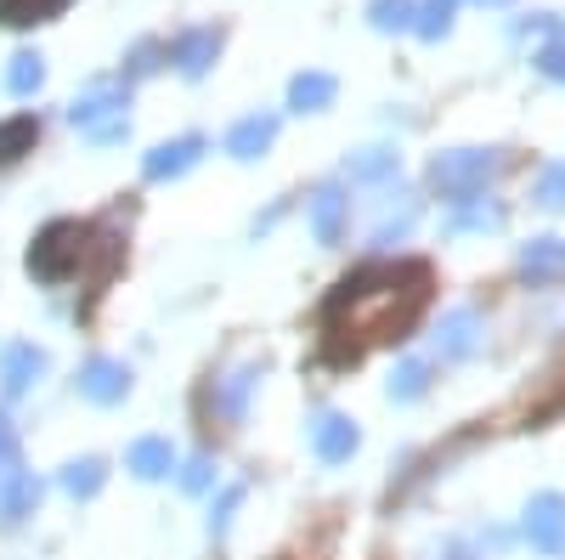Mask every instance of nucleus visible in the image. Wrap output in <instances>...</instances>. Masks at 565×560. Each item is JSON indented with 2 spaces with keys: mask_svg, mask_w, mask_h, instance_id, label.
Masks as SVG:
<instances>
[{
  "mask_svg": "<svg viewBox=\"0 0 565 560\" xmlns=\"http://www.w3.org/2000/svg\"><path fill=\"white\" fill-rule=\"evenodd\" d=\"M430 300V266L396 261V266H356L345 272L334 295L322 300V335H356V357L367 340H407L413 317Z\"/></svg>",
  "mask_w": 565,
  "mask_h": 560,
  "instance_id": "1",
  "label": "nucleus"
},
{
  "mask_svg": "<svg viewBox=\"0 0 565 560\" xmlns=\"http://www.w3.org/2000/svg\"><path fill=\"white\" fill-rule=\"evenodd\" d=\"M90 239H97L90 221H68V215L45 221L34 232V244H29V277H40V284H68L90 255Z\"/></svg>",
  "mask_w": 565,
  "mask_h": 560,
  "instance_id": "2",
  "label": "nucleus"
},
{
  "mask_svg": "<svg viewBox=\"0 0 565 560\" xmlns=\"http://www.w3.org/2000/svg\"><path fill=\"white\" fill-rule=\"evenodd\" d=\"M498 154L492 148H452V154H436L430 159V187L447 199V204H469L487 193V181L498 176Z\"/></svg>",
  "mask_w": 565,
  "mask_h": 560,
  "instance_id": "3",
  "label": "nucleus"
},
{
  "mask_svg": "<svg viewBox=\"0 0 565 560\" xmlns=\"http://www.w3.org/2000/svg\"><path fill=\"white\" fill-rule=\"evenodd\" d=\"M68 119L90 136V142H125V130H130V119H125V85H97V91H85V97L68 108Z\"/></svg>",
  "mask_w": 565,
  "mask_h": 560,
  "instance_id": "4",
  "label": "nucleus"
},
{
  "mask_svg": "<svg viewBox=\"0 0 565 560\" xmlns=\"http://www.w3.org/2000/svg\"><path fill=\"white\" fill-rule=\"evenodd\" d=\"M521 532L537 554L548 560H565V498L559 493H532L526 498V516H521Z\"/></svg>",
  "mask_w": 565,
  "mask_h": 560,
  "instance_id": "5",
  "label": "nucleus"
},
{
  "mask_svg": "<svg viewBox=\"0 0 565 560\" xmlns=\"http://www.w3.org/2000/svg\"><path fill=\"white\" fill-rule=\"evenodd\" d=\"M74 391L90 402V408H119L125 397H130V368L119 362V357H85L79 362V373H74Z\"/></svg>",
  "mask_w": 565,
  "mask_h": 560,
  "instance_id": "6",
  "label": "nucleus"
},
{
  "mask_svg": "<svg viewBox=\"0 0 565 560\" xmlns=\"http://www.w3.org/2000/svg\"><path fill=\"white\" fill-rule=\"evenodd\" d=\"M45 368H52V357H45L34 340L7 346V351H0V397H7V402L29 397V391L40 385V373H45Z\"/></svg>",
  "mask_w": 565,
  "mask_h": 560,
  "instance_id": "7",
  "label": "nucleus"
},
{
  "mask_svg": "<svg viewBox=\"0 0 565 560\" xmlns=\"http://www.w3.org/2000/svg\"><path fill=\"white\" fill-rule=\"evenodd\" d=\"M436 351H441L447 362L476 357V351H481V311H476V306L441 311V323H436Z\"/></svg>",
  "mask_w": 565,
  "mask_h": 560,
  "instance_id": "8",
  "label": "nucleus"
},
{
  "mask_svg": "<svg viewBox=\"0 0 565 560\" xmlns=\"http://www.w3.org/2000/svg\"><path fill=\"white\" fill-rule=\"evenodd\" d=\"M204 154H210L204 136H175V142H159L148 159H141V176H148V181H175V176L193 170Z\"/></svg>",
  "mask_w": 565,
  "mask_h": 560,
  "instance_id": "9",
  "label": "nucleus"
},
{
  "mask_svg": "<svg viewBox=\"0 0 565 560\" xmlns=\"http://www.w3.org/2000/svg\"><path fill=\"white\" fill-rule=\"evenodd\" d=\"M356 447H362V431H356V419H345V413H322L311 425V453L322 464H351Z\"/></svg>",
  "mask_w": 565,
  "mask_h": 560,
  "instance_id": "10",
  "label": "nucleus"
},
{
  "mask_svg": "<svg viewBox=\"0 0 565 560\" xmlns=\"http://www.w3.org/2000/svg\"><path fill=\"white\" fill-rule=\"evenodd\" d=\"M345 221H351V199L340 181H328L311 193V239L317 244H340L345 239Z\"/></svg>",
  "mask_w": 565,
  "mask_h": 560,
  "instance_id": "11",
  "label": "nucleus"
},
{
  "mask_svg": "<svg viewBox=\"0 0 565 560\" xmlns=\"http://www.w3.org/2000/svg\"><path fill=\"white\" fill-rule=\"evenodd\" d=\"M40 493H45V482L34 471H7V476H0V527L29 521L40 509Z\"/></svg>",
  "mask_w": 565,
  "mask_h": 560,
  "instance_id": "12",
  "label": "nucleus"
},
{
  "mask_svg": "<svg viewBox=\"0 0 565 560\" xmlns=\"http://www.w3.org/2000/svg\"><path fill=\"white\" fill-rule=\"evenodd\" d=\"M125 471H130L136 482H164V476L175 471V447H170L164 436H136V442L125 447Z\"/></svg>",
  "mask_w": 565,
  "mask_h": 560,
  "instance_id": "13",
  "label": "nucleus"
},
{
  "mask_svg": "<svg viewBox=\"0 0 565 560\" xmlns=\"http://www.w3.org/2000/svg\"><path fill=\"white\" fill-rule=\"evenodd\" d=\"M271 142H277V119L271 114H249V119H238V125L226 130V154L238 159V165H255Z\"/></svg>",
  "mask_w": 565,
  "mask_h": 560,
  "instance_id": "14",
  "label": "nucleus"
},
{
  "mask_svg": "<svg viewBox=\"0 0 565 560\" xmlns=\"http://www.w3.org/2000/svg\"><path fill=\"white\" fill-rule=\"evenodd\" d=\"M215 52H221V29H186V34L170 45V63H175L186 80H199V74L215 63Z\"/></svg>",
  "mask_w": 565,
  "mask_h": 560,
  "instance_id": "15",
  "label": "nucleus"
},
{
  "mask_svg": "<svg viewBox=\"0 0 565 560\" xmlns=\"http://www.w3.org/2000/svg\"><path fill=\"white\" fill-rule=\"evenodd\" d=\"M260 385V368L249 362V368H232L226 380H215V413L226 419V425H238L244 419V402H249V391Z\"/></svg>",
  "mask_w": 565,
  "mask_h": 560,
  "instance_id": "16",
  "label": "nucleus"
},
{
  "mask_svg": "<svg viewBox=\"0 0 565 560\" xmlns=\"http://www.w3.org/2000/svg\"><path fill=\"white\" fill-rule=\"evenodd\" d=\"M521 277H532V284H554V277L565 272V244L559 239H532V244H521Z\"/></svg>",
  "mask_w": 565,
  "mask_h": 560,
  "instance_id": "17",
  "label": "nucleus"
},
{
  "mask_svg": "<svg viewBox=\"0 0 565 560\" xmlns=\"http://www.w3.org/2000/svg\"><path fill=\"white\" fill-rule=\"evenodd\" d=\"M103 482H108V464H103L97 453L68 458L63 471H57V487H63L68 498H97V493H103Z\"/></svg>",
  "mask_w": 565,
  "mask_h": 560,
  "instance_id": "18",
  "label": "nucleus"
},
{
  "mask_svg": "<svg viewBox=\"0 0 565 560\" xmlns=\"http://www.w3.org/2000/svg\"><path fill=\"white\" fill-rule=\"evenodd\" d=\"M334 91H340L334 74H317V68L311 74H295L289 80V108L295 114H322L328 103H334Z\"/></svg>",
  "mask_w": 565,
  "mask_h": 560,
  "instance_id": "19",
  "label": "nucleus"
},
{
  "mask_svg": "<svg viewBox=\"0 0 565 560\" xmlns=\"http://www.w3.org/2000/svg\"><path fill=\"white\" fill-rule=\"evenodd\" d=\"M34 142H40V119L34 114L0 119V165H18L23 154H34Z\"/></svg>",
  "mask_w": 565,
  "mask_h": 560,
  "instance_id": "20",
  "label": "nucleus"
},
{
  "mask_svg": "<svg viewBox=\"0 0 565 560\" xmlns=\"http://www.w3.org/2000/svg\"><path fill=\"white\" fill-rule=\"evenodd\" d=\"M498 226H503V204H487V199L452 204V215H447L452 239H463V232H498Z\"/></svg>",
  "mask_w": 565,
  "mask_h": 560,
  "instance_id": "21",
  "label": "nucleus"
},
{
  "mask_svg": "<svg viewBox=\"0 0 565 560\" xmlns=\"http://www.w3.org/2000/svg\"><path fill=\"white\" fill-rule=\"evenodd\" d=\"M391 402H418L424 391H430V362H418V357H402L396 368H391Z\"/></svg>",
  "mask_w": 565,
  "mask_h": 560,
  "instance_id": "22",
  "label": "nucleus"
},
{
  "mask_svg": "<svg viewBox=\"0 0 565 560\" xmlns=\"http://www.w3.org/2000/svg\"><path fill=\"white\" fill-rule=\"evenodd\" d=\"M68 0H0V23L7 29H29V23H52Z\"/></svg>",
  "mask_w": 565,
  "mask_h": 560,
  "instance_id": "23",
  "label": "nucleus"
},
{
  "mask_svg": "<svg viewBox=\"0 0 565 560\" xmlns=\"http://www.w3.org/2000/svg\"><path fill=\"white\" fill-rule=\"evenodd\" d=\"M367 23L396 34V29H413L418 23V7H413V0H367Z\"/></svg>",
  "mask_w": 565,
  "mask_h": 560,
  "instance_id": "24",
  "label": "nucleus"
},
{
  "mask_svg": "<svg viewBox=\"0 0 565 560\" xmlns=\"http://www.w3.org/2000/svg\"><path fill=\"white\" fill-rule=\"evenodd\" d=\"M396 165H402V159H396L391 148H362V154H351L345 170H351L356 181H385V176H396Z\"/></svg>",
  "mask_w": 565,
  "mask_h": 560,
  "instance_id": "25",
  "label": "nucleus"
},
{
  "mask_svg": "<svg viewBox=\"0 0 565 560\" xmlns=\"http://www.w3.org/2000/svg\"><path fill=\"white\" fill-rule=\"evenodd\" d=\"M40 80H45V63H40L34 52H18L12 68H7V91H12V97H34Z\"/></svg>",
  "mask_w": 565,
  "mask_h": 560,
  "instance_id": "26",
  "label": "nucleus"
},
{
  "mask_svg": "<svg viewBox=\"0 0 565 560\" xmlns=\"http://www.w3.org/2000/svg\"><path fill=\"white\" fill-rule=\"evenodd\" d=\"M175 482H181V493H193V498L210 493V487H215V458H210V453L181 458V464H175Z\"/></svg>",
  "mask_w": 565,
  "mask_h": 560,
  "instance_id": "27",
  "label": "nucleus"
},
{
  "mask_svg": "<svg viewBox=\"0 0 565 560\" xmlns=\"http://www.w3.org/2000/svg\"><path fill=\"white\" fill-rule=\"evenodd\" d=\"M452 12H458V0H424L413 34H418V40H441V34L452 29Z\"/></svg>",
  "mask_w": 565,
  "mask_h": 560,
  "instance_id": "28",
  "label": "nucleus"
},
{
  "mask_svg": "<svg viewBox=\"0 0 565 560\" xmlns=\"http://www.w3.org/2000/svg\"><path fill=\"white\" fill-rule=\"evenodd\" d=\"M249 498V487L244 482H232V487H221V498L210 504V538H226V527H232V516H238V504Z\"/></svg>",
  "mask_w": 565,
  "mask_h": 560,
  "instance_id": "29",
  "label": "nucleus"
},
{
  "mask_svg": "<svg viewBox=\"0 0 565 560\" xmlns=\"http://www.w3.org/2000/svg\"><path fill=\"white\" fill-rule=\"evenodd\" d=\"M532 204H537V210H565V165H548V170L532 181Z\"/></svg>",
  "mask_w": 565,
  "mask_h": 560,
  "instance_id": "30",
  "label": "nucleus"
},
{
  "mask_svg": "<svg viewBox=\"0 0 565 560\" xmlns=\"http://www.w3.org/2000/svg\"><path fill=\"white\" fill-rule=\"evenodd\" d=\"M532 63H537V74H543V80H554V85H565V40H548V45H543V52L532 57Z\"/></svg>",
  "mask_w": 565,
  "mask_h": 560,
  "instance_id": "31",
  "label": "nucleus"
},
{
  "mask_svg": "<svg viewBox=\"0 0 565 560\" xmlns=\"http://www.w3.org/2000/svg\"><path fill=\"white\" fill-rule=\"evenodd\" d=\"M153 57H159V45H136V52H130V80H141V74H153V68H159Z\"/></svg>",
  "mask_w": 565,
  "mask_h": 560,
  "instance_id": "32",
  "label": "nucleus"
},
{
  "mask_svg": "<svg viewBox=\"0 0 565 560\" xmlns=\"http://www.w3.org/2000/svg\"><path fill=\"white\" fill-rule=\"evenodd\" d=\"M7 458H12V425L0 419V471H7Z\"/></svg>",
  "mask_w": 565,
  "mask_h": 560,
  "instance_id": "33",
  "label": "nucleus"
},
{
  "mask_svg": "<svg viewBox=\"0 0 565 560\" xmlns=\"http://www.w3.org/2000/svg\"><path fill=\"white\" fill-rule=\"evenodd\" d=\"M487 7H509V0H487Z\"/></svg>",
  "mask_w": 565,
  "mask_h": 560,
  "instance_id": "34",
  "label": "nucleus"
}]
</instances>
